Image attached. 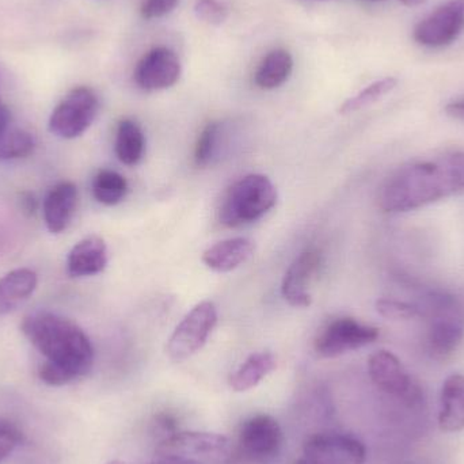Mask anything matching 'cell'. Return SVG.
<instances>
[{"label":"cell","mask_w":464,"mask_h":464,"mask_svg":"<svg viewBox=\"0 0 464 464\" xmlns=\"http://www.w3.org/2000/svg\"><path fill=\"white\" fill-rule=\"evenodd\" d=\"M294 70V59L285 49H275L262 60L254 75V83L261 90H275L285 83Z\"/></svg>","instance_id":"obj_21"},{"label":"cell","mask_w":464,"mask_h":464,"mask_svg":"<svg viewBox=\"0 0 464 464\" xmlns=\"http://www.w3.org/2000/svg\"><path fill=\"white\" fill-rule=\"evenodd\" d=\"M368 373L372 383L384 394L402 402L406 408L424 405L421 386L411 378L401 360L389 351H378L368 360Z\"/></svg>","instance_id":"obj_5"},{"label":"cell","mask_w":464,"mask_h":464,"mask_svg":"<svg viewBox=\"0 0 464 464\" xmlns=\"http://www.w3.org/2000/svg\"><path fill=\"white\" fill-rule=\"evenodd\" d=\"M179 0H144L140 14L144 19H158L170 14L179 5Z\"/></svg>","instance_id":"obj_29"},{"label":"cell","mask_w":464,"mask_h":464,"mask_svg":"<svg viewBox=\"0 0 464 464\" xmlns=\"http://www.w3.org/2000/svg\"><path fill=\"white\" fill-rule=\"evenodd\" d=\"M276 368V359L270 352L250 354L230 376V387L234 392H245L258 386Z\"/></svg>","instance_id":"obj_20"},{"label":"cell","mask_w":464,"mask_h":464,"mask_svg":"<svg viewBox=\"0 0 464 464\" xmlns=\"http://www.w3.org/2000/svg\"><path fill=\"white\" fill-rule=\"evenodd\" d=\"M364 444L341 433H319L304 444V459L310 464H364Z\"/></svg>","instance_id":"obj_10"},{"label":"cell","mask_w":464,"mask_h":464,"mask_svg":"<svg viewBox=\"0 0 464 464\" xmlns=\"http://www.w3.org/2000/svg\"><path fill=\"white\" fill-rule=\"evenodd\" d=\"M100 100L94 90L76 87L59 105L49 119V130L62 139H75L83 135L98 114Z\"/></svg>","instance_id":"obj_7"},{"label":"cell","mask_w":464,"mask_h":464,"mask_svg":"<svg viewBox=\"0 0 464 464\" xmlns=\"http://www.w3.org/2000/svg\"><path fill=\"white\" fill-rule=\"evenodd\" d=\"M464 190V152L398 169L379 192V207L389 214L414 211Z\"/></svg>","instance_id":"obj_2"},{"label":"cell","mask_w":464,"mask_h":464,"mask_svg":"<svg viewBox=\"0 0 464 464\" xmlns=\"http://www.w3.org/2000/svg\"><path fill=\"white\" fill-rule=\"evenodd\" d=\"M108 265V247L105 240L97 235L84 237L73 246L68 254L67 270L72 277L98 275Z\"/></svg>","instance_id":"obj_15"},{"label":"cell","mask_w":464,"mask_h":464,"mask_svg":"<svg viewBox=\"0 0 464 464\" xmlns=\"http://www.w3.org/2000/svg\"><path fill=\"white\" fill-rule=\"evenodd\" d=\"M283 430L273 417L258 414L243 422L237 436V451L253 462L275 459L283 446Z\"/></svg>","instance_id":"obj_9"},{"label":"cell","mask_w":464,"mask_h":464,"mask_svg":"<svg viewBox=\"0 0 464 464\" xmlns=\"http://www.w3.org/2000/svg\"><path fill=\"white\" fill-rule=\"evenodd\" d=\"M277 203V189L262 174H248L227 190L219 208V222L237 228L261 219Z\"/></svg>","instance_id":"obj_3"},{"label":"cell","mask_w":464,"mask_h":464,"mask_svg":"<svg viewBox=\"0 0 464 464\" xmlns=\"http://www.w3.org/2000/svg\"><path fill=\"white\" fill-rule=\"evenodd\" d=\"M256 246L247 237H231L204 251L203 262L215 272L227 273L237 269L253 256Z\"/></svg>","instance_id":"obj_17"},{"label":"cell","mask_w":464,"mask_h":464,"mask_svg":"<svg viewBox=\"0 0 464 464\" xmlns=\"http://www.w3.org/2000/svg\"><path fill=\"white\" fill-rule=\"evenodd\" d=\"M149 464H196L190 462H184V460H177V459H166V458H158L157 460Z\"/></svg>","instance_id":"obj_34"},{"label":"cell","mask_w":464,"mask_h":464,"mask_svg":"<svg viewBox=\"0 0 464 464\" xmlns=\"http://www.w3.org/2000/svg\"><path fill=\"white\" fill-rule=\"evenodd\" d=\"M464 29V0H450L422 19L413 37L425 46H444L457 40Z\"/></svg>","instance_id":"obj_12"},{"label":"cell","mask_w":464,"mask_h":464,"mask_svg":"<svg viewBox=\"0 0 464 464\" xmlns=\"http://www.w3.org/2000/svg\"><path fill=\"white\" fill-rule=\"evenodd\" d=\"M37 275L32 269H15L0 278V316L7 315L29 299L37 288Z\"/></svg>","instance_id":"obj_18"},{"label":"cell","mask_w":464,"mask_h":464,"mask_svg":"<svg viewBox=\"0 0 464 464\" xmlns=\"http://www.w3.org/2000/svg\"><path fill=\"white\" fill-rule=\"evenodd\" d=\"M35 149L34 136L24 130H8L0 138V160L29 157Z\"/></svg>","instance_id":"obj_25"},{"label":"cell","mask_w":464,"mask_h":464,"mask_svg":"<svg viewBox=\"0 0 464 464\" xmlns=\"http://www.w3.org/2000/svg\"><path fill=\"white\" fill-rule=\"evenodd\" d=\"M378 337L379 330L376 327L360 324L353 318H338L319 332L314 348L318 356L334 359L364 348L375 343Z\"/></svg>","instance_id":"obj_8"},{"label":"cell","mask_w":464,"mask_h":464,"mask_svg":"<svg viewBox=\"0 0 464 464\" xmlns=\"http://www.w3.org/2000/svg\"><path fill=\"white\" fill-rule=\"evenodd\" d=\"M78 206V189L72 182H60L44 201V219L52 234L67 230Z\"/></svg>","instance_id":"obj_14"},{"label":"cell","mask_w":464,"mask_h":464,"mask_svg":"<svg viewBox=\"0 0 464 464\" xmlns=\"http://www.w3.org/2000/svg\"><path fill=\"white\" fill-rule=\"evenodd\" d=\"M117 158L127 166H135L140 162L146 150V139L138 122L130 119L120 121L117 127L116 143Z\"/></svg>","instance_id":"obj_22"},{"label":"cell","mask_w":464,"mask_h":464,"mask_svg":"<svg viewBox=\"0 0 464 464\" xmlns=\"http://www.w3.org/2000/svg\"><path fill=\"white\" fill-rule=\"evenodd\" d=\"M128 193V182L121 174L113 170H101L92 181V195L103 206H117Z\"/></svg>","instance_id":"obj_23"},{"label":"cell","mask_w":464,"mask_h":464,"mask_svg":"<svg viewBox=\"0 0 464 464\" xmlns=\"http://www.w3.org/2000/svg\"><path fill=\"white\" fill-rule=\"evenodd\" d=\"M181 62L168 46H157L147 52L136 64L133 79L143 92L170 89L181 76Z\"/></svg>","instance_id":"obj_11"},{"label":"cell","mask_w":464,"mask_h":464,"mask_svg":"<svg viewBox=\"0 0 464 464\" xmlns=\"http://www.w3.org/2000/svg\"><path fill=\"white\" fill-rule=\"evenodd\" d=\"M218 324V310L214 303H198L176 327L168 343L170 360L185 362L203 349Z\"/></svg>","instance_id":"obj_6"},{"label":"cell","mask_w":464,"mask_h":464,"mask_svg":"<svg viewBox=\"0 0 464 464\" xmlns=\"http://www.w3.org/2000/svg\"><path fill=\"white\" fill-rule=\"evenodd\" d=\"M108 464H124V463L120 462V460H113V462H109Z\"/></svg>","instance_id":"obj_37"},{"label":"cell","mask_w":464,"mask_h":464,"mask_svg":"<svg viewBox=\"0 0 464 464\" xmlns=\"http://www.w3.org/2000/svg\"><path fill=\"white\" fill-rule=\"evenodd\" d=\"M11 124V113L8 111L7 106L0 103V138L10 130Z\"/></svg>","instance_id":"obj_33"},{"label":"cell","mask_w":464,"mask_h":464,"mask_svg":"<svg viewBox=\"0 0 464 464\" xmlns=\"http://www.w3.org/2000/svg\"><path fill=\"white\" fill-rule=\"evenodd\" d=\"M367 2H383V0H367Z\"/></svg>","instance_id":"obj_38"},{"label":"cell","mask_w":464,"mask_h":464,"mask_svg":"<svg viewBox=\"0 0 464 464\" xmlns=\"http://www.w3.org/2000/svg\"><path fill=\"white\" fill-rule=\"evenodd\" d=\"M21 206L27 215L34 214L35 209H37V200H35L32 193H22Z\"/></svg>","instance_id":"obj_32"},{"label":"cell","mask_w":464,"mask_h":464,"mask_svg":"<svg viewBox=\"0 0 464 464\" xmlns=\"http://www.w3.org/2000/svg\"><path fill=\"white\" fill-rule=\"evenodd\" d=\"M463 337L462 322L454 316V314L430 319L428 327V345L436 357L443 359L454 353L462 343Z\"/></svg>","instance_id":"obj_19"},{"label":"cell","mask_w":464,"mask_h":464,"mask_svg":"<svg viewBox=\"0 0 464 464\" xmlns=\"http://www.w3.org/2000/svg\"><path fill=\"white\" fill-rule=\"evenodd\" d=\"M295 464H310V463H308L307 460H305L304 458H303V459L297 460V462Z\"/></svg>","instance_id":"obj_36"},{"label":"cell","mask_w":464,"mask_h":464,"mask_svg":"<svg viewBox=\"0 0 464 464\" xmlns=\"http://www.w3.org/2000/svg\"><path fill=\"white\" fill-rule=\"evenodd\" d=\"M222 133V125L220 122H209L204 128L203 132L198 136V144L195 149V163L198 168L208 166L214 160L218 151V144Z\"/></svg>","instance_id":"obj_26"},{"label":"cell","mask_w":464,"mask_h":464,"mask_svg":"<svg viewBox=\"0 0 464 464\" xmlns=\"http://www.w3.org/2000/svg\"><path fill=\"white\" fill-rule=\"evenodd\" d=\"M439 425L444 432L464 430V375L452 373L441 387Z\"/></svg>","instance_id":"obj_16"},{"label":"cell","mask_w":464,"mask_h":464,"mask_svg":"<svg viewBox=\"0 0 464 464\" xmlns=\"http://www.w3.org/2000/svg\"><path fill=\"white\" fill-rule=\"evenodd\" d=\"M158 458L196 464L230 463L234 451L225 436L208 432H174L157 447Z\"/></svg>","instance_id":"obj_4"},{"label":"cell","mask_w":464,"mask_h":464,"mask_svg":"<svg viewBox=\"0 0 464 464\" xmlns=\"http://www.w3.org/2000/svg\"><path fill=\"white\" fill-rule=\"evenodd\" d=\"M321 265V253L314 248L303 251L292 262L284 276L283 284H281V294L292 307H310L313 303L311 285L315 280Z\"/></svg>","instance_id":"obj_13"},{"label":"cell","mask_w":464,"mask_h":464,"mask_svg":"<svg viewBox=\"0 0 464 464\" xmlns=\"http://www.w3.org/2000/svg\"><path fill=\"white\" fill-rule=\"evenodd\" d=\"M19 440V432L13 425L0 422V463L10 457L11 452L18 446Z\"/></svg>","instance_id":"obj_30"},{"label":"cell","mask_w":464,"mask_h":464,"mask_svg":"<svg viewBox=\"0 0 464 464\" xmlns=\"http://www.w3.org/2000/svg\"><path fill=\"white\" fill-rule=\"evenodd\" d=\"M403 5L406 7H416V5H422V3L427 2V0H400Z\"/></svg>","instance_id":"obj_35"},{"label":"cell","mask_w":464,"mask_h":464,"mask_svg":"<svg viewBox=\"0 0 464 464\" xmlns=\"http://www.w3.org/2000/svg\"><path fill=\"white\" fill-rule=\"evenodd\" d=\"M446 113L454 119L464 120V100L454 101L446 106Z\"/></svg>","instance_id":"obj_31"},{"label":"cell","mask_w":464,"mask_h":464,"mask_svg":"<svg viewBox=\"0 0 464 464\" xmlns=\"http://www.w3.org/2000/svg\"><path fill=\"white\" fill-rule=\"evenodd\" d=\"M22 333L45 357L38 376L49 386H64L92 370L94 349L86 333L71 319L40 311L22 322Z\"/></svg>","instance_id":"obj_1"},{"label":"cell","mask_w":464,"mask_h":464,"mask_svg":"<svg viewBox=\"0 0 464 464\" xmlns=\"http://www.w3.org/2000/svg\"><path fill=\"white\" fill-rule=\"evenodd\" d=\"M397 83L398 81L395 78H384L375 82V83L370 84V86L362 90L359 94L346 100L340 108V113H354V111H362V109L378 102L381 98H383L384 95L392 92V90L397 87Z\"/></svg>","instance_id":"obj_24"},{"label":"cell","mask_w":464,"mask_h":464,"mask_svg":"<svg viewBox=\"0 0 464 464\" xmlns=\"http://www.w3.org/2000/svg\"><path fill=\"white\" fill-rule=\"evenodd\" d=\"M196 15L209 24H222L228 18L227 5L220 0H198L195 7Z\"/></svg>","instance_id":"obj_28"},{"label":"cell","mask_w":464,"mask_h":464,"mask_svg":"<svg viewBox=\"0 0 464 464\" xmlns=\"http://www.w3.org/2000/svg\"><path fill=\"white\" fill-rule=\"evenodd\" d=\"M376 311H378L383 318L392 319V321H401V319H411L420 316L416 304L400 302V300H378V302H376Z\"/></svg>","instance_id":"obj_27"}]
</instances>
